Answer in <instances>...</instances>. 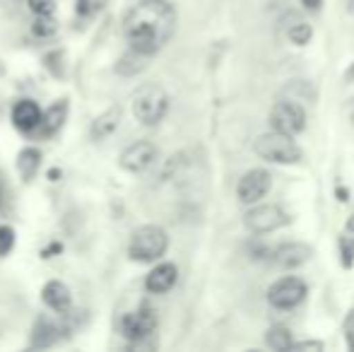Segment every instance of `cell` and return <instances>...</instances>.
<instances>
[{
	"label": "cell",
	"instance_id": "20",
	"mask_svg": "<svg viewBox=\"0 0 354 352\" xmlns=\"http://www.w3.org/2000/svg\"><path fill=\"white\" fill-rule=\"evenodd\" d=\"M145 61H147V56H142V53H138L131 48V51L118 61L116 71L121 73V75H136V73H140L145 68Z\"/></svg>",
	"mask_w": 354,
	"mask_h": 352
},
{
	"label": "cell",
	"instance_id": "23",
	"mask_svg": "<svg viewBox=\"0 0 354 352\" xmlns=\"http://www.w3.org/2000/svg\"><path fill=\"white\" fill-rule=\"evenodd\" d=\"M337 246H340L342 266L350 268V266H352V261H354V237L342 234V237H340V241H337Z\"/></svg>",
	"mask_w": 354,
	"mask_h": 352
},
{
	"label": "cell",
	"instance_id": "22",
	"mask_svg": "<svg viewBox=\"0 0 354 352\" xmlns=\"http://www.w3.org/2000/svg\"><path fill=\"white\" fill-rule=\"evenodd\" d=\"M32 32L41 39L53 37V34L58 32V22L51 15H37V19H34V24H32Z\"/></svg>",
	"mask_w": 354,
	"mask_h": 352
},
{
	"label": "cell",
	"instance_id": "1",
	"mask_svg": "<svg viewBox=\"0 0 354 352\" xmlns=\"http://www.w3.org/2000/svg\"><path fill=\"white\" fill-rule=\"evenodd\" d=\"M176 32V10L169 0H140L123 17V34L133 51L154 56Z\"/></svg>",
	"mask_w": 354,
	"mask_h": 352
},
{
	"label": "cell",
	"instance_id": "2",
	"mask_svg": "<svg viewBox=\"0 0 354 352\" xmlns=\"http://www.w3.org/2000/svg\"><path fill=\"white\" fill-rule=\"evenodd\" d=\"M169 249V237L162 227L157 225H145L140 230L133 232V239L128 244V256L138 263H152V261L162 259Z\"/></svg>",
	"mask_w": 354,
	"mask_h": 352
},
{
	"label": "cell",
	"instance_id": "9",
	"mask_svg": "<svg viewBox=\"0 0 354 352\" xmlns=\"http://www.w3.org/2000/svg\"><path fill=\"white\" fill-rule=\"evenodd\" d=\"M272 174L268 169H251L246 172L236 183V198L241 203H258L270 193Z\"/></svg>",
	"mask_w": 354,
	"mask_h": 352
},
{
	"label": "cell",
	"instance_id": "27",
	"mask_svg": "<svg viewBox=\"0 0 354 352\" xmlns=\"http://www.w3.org/2000/svg\"><path fill=\"white\" fill-rule=\"evenodd\" d=\"M289 350H311V352H321L323 343L321 340H304V343H292Z\"/></svg>",
	"mask_w": 354,
	"mask_h": 352
},
{
	"label": "cell",
	"instance_id": "21",
	"mask_svg": "<svg viewBox=\"0 0 354 352\" xmlns=\"http://www.w3.org/2000/svg\"><path fill=\"white\" fill-rule=\"evenodd\" d=\"M311 37H313V29L308 22H297L287 29V39L294 46H306V44L311 41Z\"/></svg>",
	"mask_w": 354,
	"mask_h": 352
},
{
	"label": "cell",
	"instance_id": "8",
	"mask_svg": "<svg viewBox=\"0 0 354 352\" xmlns=\"http://www.w3.org/2000/svg\"><path fill=\"white\" fill-rule=\"evenodd\" d=\"M118 328H121L123 338L133 340V343H140V340L154 333V328H157V314L149 306H140L138 311L123 314Z\"/></svg>",
	"mask_w": 354,
	"mask_h": 352
},
{
	"label": "cell",
	"instance_id": "28",
	"mask_svg": "<svg viewBox=\"0 0 354 352\" xmlns=\"http://www.w3.org/2000/svg\"><path fill=\"white\" fill-rule=\"evenodd\" d=\"M301 5H304V8H308V10H318L323 5V0H301Z\"/></svg>",
	"mask_w": 354,
	"mask_h": 352
},
{
	"label": "cell",
	"instance_id": "31",
	"mask_svg": "<svg viewBox=\"0 0 354 352\" xmlns=\"http://www.w3.org/2000/svg\"><path fill=\"white\" fill-rule=\"evenodd\" d=\"M352 118H354V116H352Z\"/></svg>",
	"mask_w": 354,
	"mask_h": 352
},
{
	"label": "cell",
	"instance_id": "10",
	"mask_svg": "<svg viewBox=\"0 0 354 352\" xmlns=\"http://www.w3.org/2000/svg\"><path fill=\"white\" fill-rule=\"evenodd\" d=\"M157 157H159L157 145H152V142H147V140H138L121 152L118 162H121L123 169L131 172V174H140V172L149 169V167L157 162Z\"/></svg>",
	"mask_w": 354,
	"mask_h": 352
},
{
	"label": "cell",
	"instance_id": "18",
	"mask_svg": "<svg viewBox=\"0 0 354 352\" xmlns=\"http://www.w3.org/2000/svg\"><path fill=\"white\" fill-rule=\"evenodd\" d=\"M39 167H41V152H39L37 147H24L17 157V169L24 181L34 178V174L39 172Z\"/></svg>",
	"mask_w": 354,
	"mask_h": 352
},
{
	"label": "cell",
	"instance_id": "7",
	"mask_svg": "<svg viewBox=\"0 0 354 352\" xmlns=\"http://www.w3.org/2000/svg\"><path fill=\"white\" fill-rule=\"evenodd\" d=\"M306 282L301 277H280L277 282H272L268 290V302L275 309H294L306 299Z\"/></svg>",
	"mask_w": 354,
	"mask_h": 352
},
{
	"label": "cell",
	"instance_id": "24",
	"mask_svg": "<svg viewBox=\"0 0 354 352\" xmlns=\"http://www.w3.org/2000/svg\"><path fill=\"white\" fill-rule=\"evenodd\" d=\"M15 246V230L8 225H0V256H8Z\"/></svg>",
	"mask_w": 354,
	"mask_h": 352
},
{
	"label": "cell",
	"instance_id": "6",
	"mask_svg": "<svg viewBox=\"0 0 354 352\" xmlns=\"http://www.w3.org/2000/svg\"><path fill=\"white\" fill-rule=\"evenodd\" d=\"M270 126L272 131H280L284 136H299V133L306 128V111H304L301 104L297 102H277L270 111Z\"/></svg>",
	"mask_w": 354,
	"mask_h": 352
},
{
	"label": "cell",
	"instance_id": "26",
	"mask_svg": "<svg viewBox=\"0 0 354 352\" xmlns=\"http://www.w3.org/2000/svg\"><path fill=\"white\" fill-rule=\"evenodd\" d=\"M345 338H347L350 350H354V309L347 314V319H345Z\"/></svg>",
	"mask_w": 354,
	"mask_h": 352
},
{
	"label": "cell",
	"instance_id": "3",
	"mask_svg": "<svg viewBox=\"0 0 354 352\" xmlns=\"http://www.w3.org/2000/svg\"><path fill=\"white\" fill-rule=\"evenodd\" d=\"M256 155L275 165H297L301 160V147L292 140V136H284L280 131L263 133L256 138Z\"/></svg>",
	"mask_w": 354,
	"mask_h": 352
},
{
	"label": "cell",
	"instance_id": "11",
	"mask_svg": "<svg viewBox=\"0 0 354 352\" xmlns=\"http://www.w3.org/2000/svg\"><path fill=\"white\" fill-rule=\"evenodd\" d=\"M311 246L308 244H301V241H287V244L277 246L275 251H272V261H275L280 268H299L304 266L308 259H311Z\"/></svg>",
	"mask_w": 354,
	"mask_h": 352
},
{
	"label": "cell",
	"instance_id": "5",
	"mask_svg": "<svg viewBox=\"0 0 354 352\" xmlns=\"http://www.w3.org/2000/svg\"><path fill=\"white\" fill-rule=\"evenodd\" d=\"M289 217L280 205H272V203H263L256 205L243 215V225L253 234H268V232L280 230L282 225H287Z\"/></svg>",
	"mask_w": 354,
	"mask_h": 352
},
{
	"label": "cell",
	"instance_id": "14",
	"mask_svg": "<svg viewBox=\"0 0 354 352\" xmlns=\"http://www.w3.org/2000/svg\"><path fill=\"white\" fill-rule=\"evenodd\" d=\"M39 121H41V109H39L37 102L32 99H22L12 106V123L17 131L22 133H32L37 131Z\"/></svg>",
	"mask_w": 354,
	"mask_h": 352
},
{
	"label": "cell",
	"instance_id": "12",
	"mask_svg": "<svg viewBox=\"0 0 354 352\" xmlns=\"http://www.w3.org/2000/svg\"><path fill=\"white\" fill-rule=\"evenodd\" d=\"M176 280H178V268L176 266L174 263H159L147 272V277H145V287H147V292H152V295H164V292H169L174 285H176Z\"/></svg>",
	"mask_w": 354,
	"mask_h": 352
},
{
	"label": "cell",
	"instance_id": "17",
	"mask_svg": "<svg viewBox=\"0 0 354 352\" xmlns=\"http://www.w3.org/2000/svg\"><path fill=\"white\" fill-rule=\"evenodd\" d=\"M118 123H121V109L118 106L109 109V111H104L102 116L92 123V138L94 140H104V138H109L116 131Z\"/></svg>",
	"mask_w": 354,
	"mask_h": 352
},
{
	"label": "cell",
	"instance_id": "16",
	"mask_svg": "<svg viewBox=\"0 0 354 352\" xmlns=\"http://www.w3.org/2000/svg\"><path fill=\"white\" fill-rule=\"evenodd\" d=\"M56 340H58V326L51 319H46V316L37 319L32 331V348H51Z\"/></svg>",
	"mask_w": 354,
	"mask_h": 352
},
{
	"label": "cell",
	"instance_id": "4",
	"mask_svg": "<svg viewBox=\"0 0 354 352\" xmlns=\"http://www.w3.org/2000/svg\"><path fill=\"white\" fill-rule=\"evenodd\" d=\"M169 111V94L159 85H142L133 94V113L142 126H157Z\"/></svg>",
	"mask_w": 354,
	"mask_h": 352
},
{
	"label": "cell",
	"instance_id": "29",
	"mask_svg": "<svg viewBox=\"0 0 354 352\" xmlns=\"http://www.w3.org/2000/svg\"><path fill=\"white\" fill-rule=\"evenodd\" d=\"M347 82H354V63H352V66H350V71H347Z\"/></svg>",
	"mask_w": 354,
	"mask_h": 352
},
{
	"label": "cell",
	"instance_id": "25",
	"mask_svg": "<svg viewBox=\"0 0 354 352\" xmlns=\"http://www.w3.org/2000/svg\"><path fill=\"white\" fill-rule=\"evenodd\" d=\"M29 10L34 15H53L56 0H29Z\"/></svg>",
	"mask_w": 354,
	"mask_h": 352
},
{
	"label": "cell",
	"instance_id": "19",
	"mask_svg": "<svg viewBox=\"0 0 354 352\" xmlns=\"http://www.w3.org/2000/svg\"><path fill=\"white\" fill-rule=\"evenodd\" d=\"M266 340H268V345H270L272 350H289V348H292V343H294L292 331H289L287 326H282V324L272 326V328L268 331Z\"/></svg>",
	"mask_w": 354,
	"mask_h": 352
},
{
	"label": "cell",
	"instance_id": "30",
	"mask_svg": "<svg viewBox=\"0 0 354 352\" xmlns=\"http://www.w3.org/2000/svg\"><path fill=\"white\" fill-rule=\"evenodd\" d=\"M347 8H350V12H354V0H347Z\"/></svg>",
	"mask_w": 354,
	"mask_h": 352
},
{
	"label": "cell",
	"instance_id": "15",
	"mask_svg": "<svg viewBox=\"0 0 354 352\" xmlns=\"http://www.w3.org/2000/svg\"><path fill=\"white\" fill-rule=\"evenodd\" d=\"M66 111H68V104L66 102H56L51 109L41 113V121H39V133L44 138H51L56 131H61L63 121H66Z\"/></svg>",
	"mask_w": 354,
	"mask_h": 352
},
{
	"label": "cell",
	"instance_id": "13",
	"mask_svg": "<svg viewBox=\"0 0 354 352\" xmlns=\"http://www.w3.org/2000/svg\"><path fill=\"white\" fill-rule=\"evenodd\" d=\"M41 299H44V304H46L48 309L58 311V314H66V311L71 309V304H73L71 287H68L66 282H61V280H51V282H46V285H44Z\"/></svg>",
	"mask_w": 354,
	"mask_h": 352
}]
</instances>
